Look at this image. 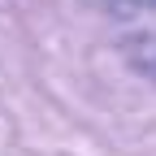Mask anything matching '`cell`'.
I'll return each mask as SVG.
<instances>
[{"mask_svg": "<svg viewBox=\"0 0 156 156\" xmlns=\"http://www.w3.org/2000/svg\"><path fill=\"white\" fill-rule=\"evenodd\" d=\"M117 39L134 65L156 78V0H117L113 5Z\"/></svg>", "mask_w": 156, "mask_h": 156, "instance_id": "obj_1", "label": "cell"}]
</instances>
